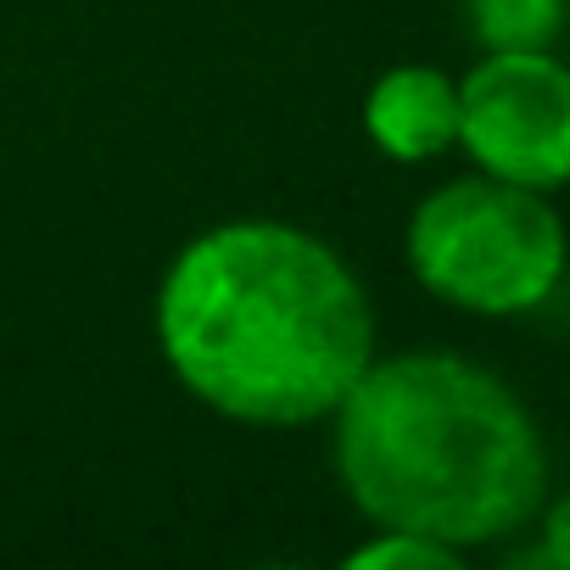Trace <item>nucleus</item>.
<instances>
[{"instance_id": "f257e3e1", "label": "nucleus", "mask_w": 570, "mask_h": 570, "mask_svg": "<svg viewBox=\"0 0 570 570\" xmlns=\"http://www.w3.org/2000/svg\"><path fill=\"white\" fill-rule=\"evenodd\" d=\"M168 375L218 420L325 425L375 358V303L353 263L285 218H224L190 235L151 303Z\"/></svg>"}, {"instance_id": "f03ea898", "label": "nucleus", "mask_w": 570, "mask_h": 570, "mask_svg": "<svg viewBox=\"0 0 570 570\" xmlns=\"http://www.w3.org/2000/svg\"><path fill=\"white\" fill-rule=\"evenodd\" d=\"M325 425L342 498L370 525L475 553L525 531L548 498L542 425L464 353H375Z\"/></svg>"}, {"instance_id": "7ed1b4c3", "label": "nucleus", "mask_w": 570, "mask_h": 570, "mask_svg": "<svg viewBox=\"0 0 570 570\" xmlns=\"http://www.w3.org/2000/svg\"><path fill=\"white\" fill-rule=\"evenodd\" d=\"M420 292L470 320H520L553 303L570 268V229L542 190L481 168L420 196L403 229Z\"/></svg>"}, {"instance_id": "20e7f679", "label": "nucleus", "mask_w": 570, "mask_h": 570, "mask_svg": "<svg viewBox=\"0 0 570 570\" xmlns=\"http://www.w3.org/2000/svg\"><path fill=\"white\" fill-rule=\"evenodd\" d=\"M459 151L470 168L525 185H570V62L553 51H481L459 79Z\"/></svg>"}, {"instance_id": "39448f33", "label": "nucleus", "mask_w": 570, "mask_h": 570, "mask_svg": "<svg viewBox=\"0 0 570 570\" xmlns=\"http://www.w3.org/2000/svg\"><path fill=\"white\" fill-rule=\"evenodd\" d=\"M364 135L392 163H436L459 146V79L431 62L386 68L364 96Z\"/></svg>"}, {"instance_id": "423d86ee", "label": "nucleus", "mask_w": 570, "mask_h": 570, "mask_svg": "<svg viewBox=\"0 0 570 570\" xmlns=\"http://www.w3.org/2000/svg\"><path fill=\"white\" fill-rule=\"evenodd\" d=\"M570 0H464V23L481 51H553Z\"/></svg>"}, {"instance_id": "0eeeda50", "label": "nucleus", "mask_w": 570, "mask_h": 570, "mask_svg": "<svg viewBox=\"0 0 570 570\" xmlns=\"http://www.w3.org/2000/svg\"><path fill=\"white\" fill-rule=\"evenodd\" d=\"M347 570H459L464 553L436 542V537H420V531H403V525H375L370 542L347 548L342 553Z\"/></svg>"}, {"instance_id": "6e6552de", "label": "nucleus", "mask_w": 570, "mask_h": 570, "mask_svg": "<svg viewBox=\"0 0 570 570\" xmlns=\"http://www.w3.org/2000/svg\"><path fill=\"white\" fill-rule=\"evenodd\" d=\"M537 548H542V559H548V570H570V492H559V498H542V509H537Z\"/></svg>"}]
</instances>
